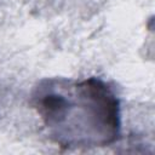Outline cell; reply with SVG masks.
Wrapping results in <instances>:
<instances>
[{"instance_id":"cell-1","label":"cell","mask_w":155,"mask_h":155,"mask_svg":"<svg viewBox=\"0 0 155 155\" xmlns=\"http://www.w3.org/2000/svg\"><path fill=\"white\" fill-rule=\"evenodd\" d=\"M30 103L47 137L62 149L108 147L120 139V99L99 78L42 79L33 88Z\"/></svg>"}]
</instances>
